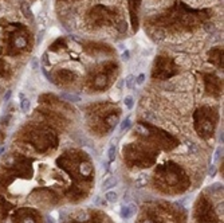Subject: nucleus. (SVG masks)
<instances>
[{
    "mask_svg": "<svg viewBox=\"0 0 224 223\" xmlns=\"http://www.w3.org/2000/svg\"><path fill=\"white\" fill-rule=\"evenodd\" d=\"M217 211H219V214L223 212V203H220L219 206H217Z\"/></svg>",
    "mask_w": 224,
    "mask_h": 223,
    "instance_id": "nucleus-25",
    "label": "nucleus"
},
{
    "mask_svg": "<svg viewBox=\"0 0 224 223\" xmlns=\"http://www.w3.org/2000/svg\"><path fill=\"white\" fill-rule=\"evenodd\" d=\"M144 81H145V74H140L138 77L136 78V83H138V85H142Z\"/></svg>",
    "mask_w": 224,
    "mask_h": 223,
    "instance_id": "nucleus-19",
    "label": "nucleus"
},
{
    "mask_svg": "<svg viewBox=\"0 0 224 223\" xmlns=\"http://www.w3.org/2000/svg\"><path fill=\"white\" fill-rule=\"evenodd\" d=\"M129 55H130V54H129V51H125V53L122 54V58H123V59H129Z\"/></svg>",
    "mask_w": 224,
    "mask_h": 223,
    "instance_id": "nucleus-22",
    "label": "nucleus"
},
{
    "mask_svg": "<svg viewBox=\"0 0 224 223\" xmlns=\"http://www.w3.org/2000/svg\"><path fill=\"white\" fill-rule=\"evenodd\" d=\"M10 95H11V91H8V93L4 95V98H5V100H8V98H10Z\"/></svg>",
    "mask_w": 224,
    "mask_h": 223,
    "instance_id": "nucleus-26",
    "label": "nucleus"
},
{
    "mask_svg": "<svg viewBox=\"0 0 224 223\" xmlns=\"http://www.w3.org/2000/svg\"><path fill=\"white\" fill-rule=\"evenodd\" d=\"M148 181H149V178H148V173L146 172H140L138 175L136 176V187L137 188H142V187H145L146 184H148Z\"/></svg>",
    "mask_w": 224,
    "mask_h": 223,
    "instance_id": "nucleus-4",
    "label": "nucleus"
},
{
    "mask_svg": "<svg viewBox=\"0 0 224 223\" xmlns=\"http://www.w3.org/2000/svg\"><path fill=\"white\" fill-rule=\"evenodd\" d=\"M105 199L109 203H116V202L118 200V194H117L116 191H107V192L105 194Z\"/></svg>",
    "mask_w": 224,
    "mask_h": 223,
    "instance_id": "nucleus-7",
    "label": "nucleus"
},
{
    "mask_svg": "<svg viewBox=\"0 0 224 223\" xmlns=\"http://www.w3.org/2000/svg\"><path fill=\"white\" fill-rule=\"evenodd\" d=\"M136 130H137V132H141L142 135H146V129L144 128V126H141V125H137L136 126Z\"/></svg>",
    "mask_w": 224,
    "mask_h": 223,
    "instance_id": "nucleus-20",
    "label": "nucleus"
},
{
    "mask_svg": "<svg viewBox=\"0 0 224 223\" xmlns=\"http://www.w3.org/2000/svg\"><path fill=\"white\" fill-rule=\"evenodd\" d=\"M222 152H223L222 147H217V148H216V150H215V156H213V160H217V159L220 157V155H222Z\"/></svg>",
    "mask_w": 224,
    "mask_h": 223,
    "instance_id": "nucleus-18",
    "label": "nucleus"
},
{
    "mask_svg": "<svg viewBox=\"0 0 224 223\" xmlns=\"http://www.w3.org/2000/svg\"><path fill=\"white\" fill-rule=\"evenodd\" d=\"M81 173L83 176H89L91 173V166L89 163H83L81 164Z\"/></svg>",
    "mask_w": 224,
    "mask_h": 223,
    "instance_id": "nucleus-10",
    "label": "nucleus"
},
{
    "mask_svg": "<svg viewBox=\"0 0 224 223\" xmlns=\"http://www.w3.org/2000/svg\"><path fill=\"white\" fill-rule=\"evenodd\" d=\"M114 159H116V144L111 143V145L109 147V150H107V160L114 161Z\"/></svg>",
    "mask_w": 224,
    "mask_h": 223,
    "instance_id": "nucleus-9",
    "label": "nucleus"
},
{
    "mask_svg": "<svg viewBox=\"0 0 224 223\" xmlns=\"http://www.w3.org/2000/svg\"><path fill=\"white\" fill-rule=\"evenodd\" d=\"M23 223H35V221L31 219V218H27V219H24V222H23Z\"/></svg>",
    "mask_w": 224,
    "mask_h": 223,
    "instance_id": "nucleus-23",
    "label": "nucleus"
},
{
    "mask_svg": "<svg viewBox=\"0 0 224 223\" xmlns=\"http://www.w3.org/2000/svg\"><path fill=\"white\" fill-rule=\"evenodd\" d=\"M61 97L66 101H70V102H79L81 101V97L75 94H70V93H62Z\"/></svg>",
    "mask_w": 224,
    "mask_h": 223,
    "instance_id": "nucleus-8",
    "label": "nucleus"
},
{
    "mask_svg": "<svg viewBox=\"0 0 224 223\" xmlns=\"http://www.w3.org/2000/svg\"><path fill=\"white\" fill-rule=\"evenodd\" d=\"M46 223H54V219L51 218V216H47V218H46Z\"/></svg>",
    "mask_w": 224,
    "mask_h": 223,
    "instance_id": "nucleus-24",
    "label": "nucleus"
},
{
    "mask_svg": "<svg viewBox=\"0 0 224 223\" xmlns=\"http://www.w3.org/2000/svg\"><path fill=\"white\" fill-rule=\"evenodd\" d=\"M117 184H118V179H117L116 176H110V178H107L106 180H103L102 188L103 190H110V188L116 187Z\"/></svg>",
    "mask_w": 224,
    "mask_h": 223,
    "instance_id": "nucleus-5",
    "label": "nucleus"
},
{
    "mask_svg": "<svg viewBox=\"0 0 224 223\" xmlns=\"http://www.w3.org/2000/svg\"><path fill=\"white\" fill-rule=\"evenodd\" d=\"M137 211V207L136 204H128V206H123L121 208V212H120V215H121L122 219H129L130 216H133L134 214H136Z\"/></svg>",
    "mask_w": 224,
    "mask_h": 223,
    "instance_id": "nucleus-2",
    "label": "nucleus"
},
{
    "mask_svg": "<svg viewBox=\"0 0 224 223\" xmlns=\"http://www.w3.org/2000/svg\"><path fill=\"white\" fill-rule=\"evenodd\" d=\"M125 105H126V108H129V109H132L133 108V105H134V101H133V97H130V95H128V97H125Z\"/></svg>",
    "mask_w": 224,
    "mask_h": 223,
    "instance_id": "nucleus-15",
    "label": "nucleus"
},
{
    "mask_svg": "<svg viewBox=\"0 0 224 223\" xmlns=\"http://www.w3.org/2000/svg\"><path fill=\"white\" fill-rule=\"evenodd\" d=\"M130 3V15L132 20H133V27L134 30H137V10L140 5V0H129Z\"/></svg>",
    "mask_w": 224,
    "mask_h": 223,
    "instance_id": "nucleus-3",
    "label": "nucleus"
},
{
    "mask_svg": "<svg viewBox=\"0 0 224 223\" xmlns=\"http://www.w3.org/2000/svg\"><path fill=\"white\" fill-rule=\"evenodd\" d=\"M23 11H24V14H26V18H32V15H31V11H30V8H28L27 10V4H26V3H23Z\"/></svg>",
    "mask_w": 224,
    "mask_h": 223,
    "instance_id": "nucleus-17",
    "label": "nucleus"
},
{
    "mask_svg": "<svg viewBox=\"0 0 224 223\" xmlns=\"http://www.w3.org/2000/svg\"><path fill=\"white\" fill-rule=\"evenodd\" d=\"M186 147H188V150H189L191 155H196V153L199 152L197 145H196V144H193V143H188V144H186Z\"/></svg>",
    "mask_w": 224,
    "mask_h": 223,
    "instance_id": "nucleus-13",
    "label": "nucleus"
},
{
    "mask_svg": "<svg viewBox=\"0 0 224 223\" xmlns=\"http://www.w3.org/2000/svg\"><path fill=\"white\" fill-rule=\"evenodd\" d=\"M107 122L110 124V126H116L117 122H118V117L117 116H111V117L107 118Z\"/></svg>",
    "mask_w": 224,
    "mask_h": 223,
    "instance_id": "nucleus-16",
    "label": "nucleus"
},
{
    "mask_svg": "<svg viewBox=\"0 0 224 223\" xmlns=\"http://www.w3.org/2000/svg\"><path fill=\"white\" fill-rule=\"evenodd\" d=\"M30 101L27 100V98H22V102H20V108L23 112H28V109H30Z\"/></svg>",
    "mask_w": 224,
    "mask_h": 223,
    "instance_id": "nucleus-12",
    "label": "nucleus"
},
{
    "mask_svg": "<svg viewBox=\"0 0 224 223\" xmlns=\"http://www.w3.org/2000/svg\"><path fill=\"white\" fill-rule=\"evenodd\" d=\"M28 47V38L24 34H14L12 38V48H15L16 51H22L26 50Z\"/></svg>",
    "mask_w": 224,
    "mask_h": 223,
    "instance_id": "nucleus-1",
    "label": "nucleus"
},
{
    "mask_svg": "<svg viewBox=\"0 0 224 223\" xmlns=\"http://www.w3.org/2000/svg\"><path fill=\"white\" fill-rule=\"evenodd\" d=\"M145 223H153V222H152V221H146Z\"/></svg>",
    "mask_w": 224,
    "mask_h": 223,
    "instance_id": "nucleus-28",
    "label": "nucleus"
},
{
    "mask_svg": "<svg viewBox=\"0 0 224 223\" xmlns=\"http://www.w3.org/2000/svg\"><path fill=\"white\" fill-rule=\"evenodd\" d=\"M129 126H130V118L129 117H126L125 120L122 121L121 122V126H120V130H121V132H123V130H126L129 128Z\"/></svg>",
    "mask_w": 224,
    "mask_h": 223,
    "instance_id": "nucleus-14",
    "label": "nucleus"
},
{
    "mask_svg": "<svg viewBox=\"0 0 224 223\" xmlns=\"http://www.w3.org/2000/svg\"><path fill=\"white\" fill-rule=\"evenodd\" d=\"M106 82H107V77L105 74H99L94 78V86L95 88H99V89L103 88L106 85Z\"/></svg>",
    "mask_w": 224,
    "mask_h": 223,
    "instance_id": "nucleus-6",
    "label": "nucleus"
},
{
    "mask_svg": "<svg viewBox=\"0 0 224 223\" xmlns=\"http://www.w3.org/2000/svg\"><path fill=\"white\" fill-rule=\"evenodd\" d=\"M3 152H4V148H0V155H2Z\"/></svg>",
    "mask_w": 224,
    "mask_h": 223,
    "instance_id": "nucleus-27",
    "label": "nucleus"
},
{
    "mask_svg": "<svg viewBox=\"0 0 224 223\" xmlns=\"http://www.w3.org/2000/svg\"><path fill=\"white\" fill-rule=\"evenodd\" d=\"M134 82H136V78H134V75L130 74V75H128V77L125 78V85H126V88H128V89L133 88Z\"/></svg>",
    "mask_w": 224,
    "mask_h": 223,
    "instance_id": "nucleus-11",
    "label": "nucleus"
},
{
    "mask_svg": "<svg viewBox=\"0 0 224 223\" xmlns=\"http://www.w3.org/2000/svg\"><path fill=\"white\" fill-rule=\"evenodd\" d=\"M215 172H216V169H215V166H213V164H211V167H209V169H208L209 176H213Z\"/></svg>",
    "mask_w": 224,
    "mask_h": 223,
    "instance_id": "nucleus-21",
    "label": "nucleus"
}]
</instances>
